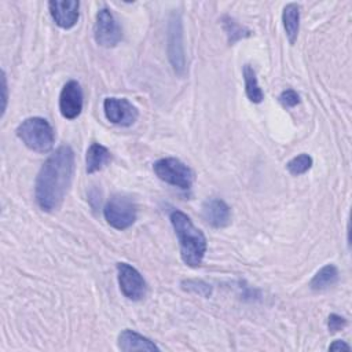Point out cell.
<instances>
[{
  "instance_id": "cell-1",
  "label": "cell",
  "mask_w": 352,
  "mask_h": 352,
  "mask_svg": "<svg viewBox=\"0 0 352 352\" xmlns=\"http://www.w3.org/2000/svg\"><path fill=\"white\" fill-rule=\"evenodd\" d=\"M74 173V151L70 146H59L41 165L36 183L34 197L38 208L54 212L60 208Z\"/></svg>"
},
{
  "instance_id": "cell-2",
  "label": "cell",
  "mask_w": 352,
  "mask_h": 352,
  "mask_svg": "<svg viewBox=\"0 0 352 352\" xmlns=\"http://www.w3.org/2000/svg\"><path fill=\"white\" fill-rule=\"evenodd\" d=\"M169 220L179 241L183 263L192 268L201 265L206 253V238L204 232L198 230L182 210H172Z\"/></svg>"
},
{
  "instance_id": "cell-3",
  "label": "cell",
  "mask_w": 352,
  "mask_h": 352,
  "mask_svg": "<svg viewBox=\"0 0 352 352\" xmlns=\"http://www.w3.org/2000/svg\"><path fill=\"white\" fill-rule=\"evenodd\" d=\"M18 139L32 151L48 153L55 142V132L51 124L43 117H29L16 128Z\"/></svg>"
},
{
  "instance_id": "cell-4",
  "label": "cell",
  "mask_w": 352,
  "mask_h": 352,
  "mask_svg": "<svg viewBox=\"0 0 352 352\" xmlns=\"http://www.w3.org/2000/svg\"><path fill=\"white\" fill-rule=\"evenodd\" d=\"M153 170L162 182L179 187L182 190L191 188L194 183V172L183 161L175 157H166L153 164Z\"/></svg>"
},
{
  "instance_id": "cell-5",
  "label": "cell",
  "mask_w": 352,
  "mask_h": 352,
  "mask_svg": "<svg viewBox=\"0 0 352 352\" xmlns=\"http://www.w3.org/2000/svg\"><path fill=\"white\" fill-rule=\"evenodd\" d=\"M106 221L116 230H125L136 220V206L126 195H113L103 208Z\"/></svg>"
},
{
  "instance_id": "cell-6",
  "label": "cell",
  "mask_w": 352,
  "mask_h": 352,
  "mask_svg": "<svg viewBox=\"0 0 352 352\" xmlns=\"http://www.w3.org/2000/svg\"><path fill=\"white\" fill-rule=\"evenodd\" d=\"M168 58L175 70L180 77L186 74V56L183 45V25L182 18L177 12H172L168 22Z\"/></svg>"
},
{
  "instance_id": "cell-7",
  "label": "cell",
  "mask_w": 352,
  "mask_h": 352,
  "mask_svg": "<svg viewBox=\"0 0 352 352\" xmlns=\"http://www.w3.org/2000/svg\"><path fill=\"white\" fill-rule=\"evenodd\" d=\"M95 41L104 48L116 47L121 40V29L109 8H100L94 26Z\"/></svg>"
},
{
  "instance_id": "cell-8",
  "label": "cell",
  "mask_w": 352,
  "mask_h": 352,
  "mask_svg": "<svg viewBox=\"0 0 352 352\" xmlns=\"http://www.w3.org/2000/svg\"><path fill=\"white\" fill-rule=\"evenodd\" d=\"M117 278L120 289L126 298L132 301H139L144 297L147 289L146 280L135 267L128 263H118Z\"/></svg>"
},
{
  "instance_id": "cell-9",
  "label": "cell",
  "mask_w": 352,
  "mask_h": 352,
  "mask_svg": "<svg viewBox=\"0 0 352 352\" xmlns=\"http://www.w3.org/2000/svg\"><path fill=\"white\" fill-rule=\"evenodd\" d=\"M103 110L106 118L118 126L132 125L139 116L138 109L125 98H106Z\"/></svg>"
},
{
  "instance_id": "cell-10",
  "label": "cell",
  "mask_w": 352,
  "mask_h": 352,
  "mask_svg": "<svg viewBox=\"0 0 352 352\" xmlns=\"http://www.w3.org/2000/svg\"><path fill=\"white\" fill-rule=\"evenodd\" d=\"M84 104V95L81 85L76 80L67 81L59 95L60 114L67 120H74L80 116Z\"/></svg>"
},
{
  "instance_id": "cell-11",
  "label": "cell",
  "mask_w": 352,
  "mask_h": 352,
  "mask_svg": "<svg viewBox=\"0 0 352 352\" xmlns=\"http://www.w3.org/2000/svg\"><path fill=\"white\" fill-rule=\"evenodd\" d=\"M80 3L77 0H51L50 14L54 22L62 29H72L78 21Z\"/></svg>"
},
{
  "instance_id": "cell-12",
  "label": "cell",
  "mask_w": 352,
  "mask_h": 352,
  "mask_svg": "<svg viewBox=\"0 0 352 352\" xmlns=\"http://www.w3.org/2000/svg\"><path fill=\"white\" fill-rule=\"evenodd\" d=\"M202 216L213 228H224L231 223V209L220 198H208L202 204Z\"/></svg>"
},
{
  "instance_id": "cell-13",
  "label": "cell",
  "mask_w": 352,
  "mask_h": 352,
  "mask_svg": "<svg viewBox=\"0 0 352 352\" xmlns=\"http://www.w3.org/2000/svg\"><path fill=\"white\" fill-rule=\"evenodd\" d=\"M117 346L118 349L124 352H131V351H147V352H154L160 351V348L151 341L150 338L131 330L125 329L118 334L117 338Z\"/></svg>"
},
{
  "instance_id": "cell-14",
  "label": "cell",
  "mask_w": 352,
  "mask_h": 352,
  "mask_svg": "<svg viewBox=\"0 0 352 352\" xmlns=\"http://www.w3.org/2000/svg\"><path fill=\"white\" fill-rule=\"evenodd\" d=\"M111 161V153L107 150V147L99 144V143H92L88 150H87V173L92 175L95 172L102 170L109 162Z\"/></svg>"
},
{
  "instance_id": "cell-15",
  "label": "cell",
  "mask_w": 352,
  "mask_h": 352,
  "mask_svg": "<svg viewBox=\"0 0 352 352\" xmlns=\"http://www.w3.org/2000/svg\"><path fill=\"white\" fill-rule=\"evenodd\" d=\"M282 23L289 43L294 44L300 30V6L297 3H289L283 7Z\"/></svg>"
},
{
  "instance_id": "cell-16",
  "label": "cell",
  "mask_w": 352,
  "mask_h": 352,
  "mask_svg": "<svg viewBox=\"0 0 352 352\" xmlns=\"http://www.w3.org/2000/svg\"><path fill=\"white\" fill-rule=\"evenodd\" d=\"M338 280V268L334 264H326L311 279L309 286L315 292H322L336 285Z\"/></svg>"
},
{
  "instance_id": "cell-17",
  "label": "cell",
  "mask_w": 352,
  "mask_h": 352,
  "mask_svg": "<svg viewBox=\"0 0 352 352\" xmlns=\"http://www.w3.org/2000/svg\"><path fill=\"white\" fill-rule=\"evenodd\" d=\"M242 74H243V81H245V92L248 99L252 103H261L264 99V94L263 89L258 85L257 77H256V72L250 65H245L242 69Z\"/></svg>"
},
{
  "instance_id": "cell-18",
  "label": "cell",
  "mask_w": 352,
  "mask_h": 352,
  "mask_svg": "<svg viewBox=\"0 0 352 352\" xmlns=\"http://www.w3.org/2000/svg\"><path fill=\"white\" fill-rule=\"evenodd\" d=\"M221 26H223L224 33L227 34L230 45L235 44L236 41H239L242 38H246L252 34V32L248 28L242 26L241 23H238L234 18H231L228 15H224L221 18Z\"/></svg>"
},
{
  "instance_id": "cell-19",
  "label": "cell",
  "mask_w": 352,
  "mask_h": 352,
  "mask_svg": "<svg viewBox=\"0 0 352 352\" xmlns=\"http://www.w3.org/2000/svg\"><path fill=\"white\" fill-rule=\"evenodd\" d=\"M314 164V160L309 154H298L296 157H293L287 164H286V169L290 175L293 176H298V175H302L305 172H308L311 169Z\"/></svg>"
},
{
  "instance_id": "cell-20",
  "label": "cell",
  "mask_w": 352,
  "mask_h": 352,
  "mask_svg": "<svg viewBox=\"0 0 352 352\" xmlns=\"http://www.w3.org/2000/svg\"><path fill=\"white\" fill-rule=\"evenodd\" d=\"M182 287L184 290L198 294L201 297H209L212 294V286L199 279H186L182 282Z\"/></svg>"
},
{
  "instance_id": "cell-21",
  "label": "cell",
  "mask_w": 352,
  "mask_h": 352,
  "mask_svg": "<svg viewBox=\"0 0 352 352\" xmlns=\"http://www.w3.org/2000/svg\"><path fill=\"white\" fill-rule=\"evenodd\" d=\"M278 100L285 109H292L300 103V95L294 89H285L279 94Z\"/></svg>"
},
{
  "instance_id": "cell-22",
  "label": "cell",
  "mask_w": 352,
  "mask_h": 352,
  "mask_svg": "<svg viewBox=\"0 0 352 352\" xmlns=\"http://www.w3.org/2000/svg\"><path fill=\"white\" fill-rule=\"evenodd\" d=\"M346 326V319L341 315H337V314H330L329 318H327V327H329V331L330 333H337L342 329H345Z\"/></svg>"
},
{
  "instance_id": "cell-23",
  "label": "cell",
  "mask_w": 352,
  "mask_h": 352,
  "mask_svg": "<svg viewBox=\"0 0 352 352\" xmlns=\"http://www.w3.org/2000/svg\"><path fill=\"white\" fill-rule=\"evenodd\" d=\"M7 76L6 72H1V99H3V107H1V117L6 113L7 109V100H8V89H7Z\"/></svg>"
},
{
  "instance_id": "cell-24",
  "label": "cell",
  "mask_w": 352,
  "mask_h": 352,
  "mask_svg": "<svg viewBox=\"0 0 352 352\" xmlns=\"http://www.w3.org/2000/svg\"><path fill=\"white\" fill-rule=\"evenodd\" d=\"M329 351H351V346L342 341V340H336L329 345Z\"/></svg>"
}]
</instances>
